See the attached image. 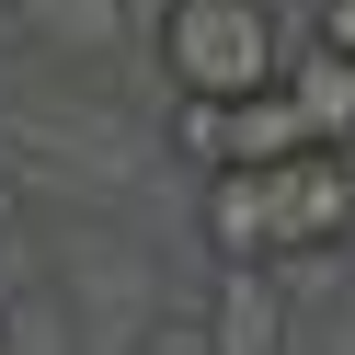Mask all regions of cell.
<instances>
[{"label":"cell","mask_w":355,"mask_h":355,"mask_svg":"<svg viewBox=\"0 0 355 355\" xmlns=\"http://www.w3.org/2000/svg\"><path fill=\"white\" fill-rule=\"evenodd\" d=\"M149 58L172 69L184 103H263V92H286V69H298L275 0H161Z\"/></svg>","instance_id":"2"},{"label":"cell","mask_w":355,"mask_h":355,"mask_svg":"<svg viewBox=\"0 0 355 355\" xmlns=\"http://www.w3.org/2000/svg\"><path fill=\"white\" fill-rule=\"evenodd\" d=\"M0 355H24V332H12V321H0Z\"/></svg>","instance_id":"8"},{"label":"cell","mask_w":355,"mask_h":355,"mask_svg":"<svg viewBox=\"0 0 355 355\" xmlns=\"http://www.w3.org/2000/svg\"><path fill=\"white\" fill-rule=\"evenodd\" d=\"M12 218H24V184H12V172H0V230H12Z\"/></svg>","instance_id":"7"},{"label":"cell","mask_w":355,"mask_h":355,"mask_svg":"<svg viewBox=\"0 0 355 355\" xmlns=\"http://www.w3.org/2000/svg\"><path fill=\"white\" fill-rule=\"evenodd\" d=\"M286 103H298L309 149H355V58H344V46H321V35H309L298 69H286Z\"/></svg>","instance_id":"4"},{"label":"cell","mask_w":355,"mask_h":355,"mask_svg":"<svg viewBox=\"0 0 355 355\" xmlns=\"http://www.w3.org/2000/svg\"><path fill=\"white\" fill-rule=\"evenodd\" d=\"M207 241L218 263H298L355 241V149H298L275 172H207Z\"/></svg>","instance_id":"1"},{"label":"cell","mask_w":355,"mask_h":355,"mask_svg":"<svg viewBox=\"0 0 355 355\" xmlns=\"http://www.w3.org/2000/svg\"><path fill=\"white\" fill-rule=\"evenodd\" d=\"M309 35H321V46H344V58H355V0H321V12H309Z\"/></svg>","instance_id":"6"},{"label":"cell","mask_w":355,"mask_h":355,"mask_svg":"<svg viewBox=\"0 0 355 355\" xmlns=\"http://www.w3.org/2000/svg\"><path fill=\"white\" fill-rule=\"evenodd\" d=\"M218 355H275V275L263 263H230V286H218Z\"/></svg>","instance_id":"5"},{"label":"cell","mask_w":355,"mask_h":355,"mask_svg":"<svg viewBox=\"0 0 355 355\" xmlns=\"http://www.w3.org/2000/svg\"><path fill=\"white\" fill-rule=\"evenodd\" d=\"M172 149L195 172H275V161L309 149V126H298L286 92H263V103H172Z\"/></svg>","instance_id":"3"}]
</instances>
